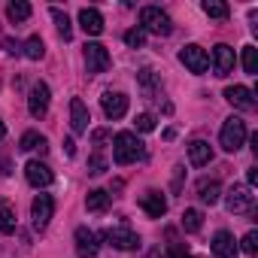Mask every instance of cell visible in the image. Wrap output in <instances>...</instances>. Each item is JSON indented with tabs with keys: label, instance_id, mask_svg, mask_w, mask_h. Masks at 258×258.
<instances>
[{
	"label": "cell",
	"instance_id": "obj_1",
	"mask_svg": "<svg viewBox=\"0 0 258 258\" xmlns=\"http://www.w3.org/2000/svg\"><path fill=\"white\" fill-rule=\"evenodd\" d=\"M140 158H143V143H140L137 134H131V131L115 134V140H112V161H115L118 167L134 164V161H140Z\"/></svg>",
	"mask_w": 258,
	"mask_h": 258
},
{
	"label": "cell",
	"instance_id": "obj_2",
	"mask_svg": "<svg viewBox=\"0 0 258 258\" xmlns=\"http://www.w3.org/2000/svg\"><path fill=\"white\" fill-rule=\"evenodd\" d=\"M140 28L146 34H158V37H170L173 34V22L167 13H161L158 7H143L140 10Z\"/></svg>",
	"mask_w": 258,
	"mask_h": 258
},
{
	"label": "cell",
	"instance_id": "obj_3",
	"mask_svg": "<svg viewBox=\"0 0 258 258\" xmlns=\"http://www.w3.org/2000/svg\"><path fill=\"white\" fill-rule=\"evenodd\" d=\"M219 143H222V149H225V152H237V149L246 143V121H243V118H237V115L225 118L222 134H219Z\"/></svg>",
	"mask_w": 258,
	"mask_h": 258
},
{
	"label": "cell",
	"instance_id": "obj_4",
	"mask_svg": "<svg viewBox=\"0 0 258 258\" xmlns=\"http://www.w3.org/2000/svg\"><path fill=\"white\" fill-rule=\"evenodd\" d=\"M52 213H55V201H52V195H37L34 204H31L34 228H37V231H46L49 222H52Z\"/></svg>",
	"mask_w": 258,
	"mask_h": 258
},
{
	"label": "cell",
	"instance_id": "obj_5",
	"mask_svg": "<svg viewBox=\"0 0 258 258\" xmlns=\"http://www.w3.org/2000/svg\"><path fill=\"white\" fill-rule=\"evenodd\" d=\"M225 204H228V210L231 213H252V207H255V195L249 191V185H234L231 191H228V198H225Z\"/></svg>",
	"mask_w": 258,
	"mask_h": 258
},
{
	"label": "cell",
	"instance_id": "obj_6",
	"mask_svg": "<svg viewBox=\"0 0 258 258\" xmlns=\"http://www.w3.org/2000/svg\"><path fill=\"white\" fill-rule=\"evenodd\" d=\"M106 240H109V246L124 249V252L140 246V234H137V231H131L127 225H115V228H109V231H106Z\"/></svg>",
	"mask_w": 258,
	"mask_h": 258
},
{
	"label": "cell",
	"instance_id": "obj_7",
	"mask_svg": "<svg viewBox=\"0 0 258 258\" xmlns=\"http://www.w3.org/2000/svg\"><path fill=\"white\" fill-rule=\"evenodd\" d=\"M85 70L88 73H103L109 70V52L100 43H85Z\"/></svg>",
	"mask_w": 258,
	"mask_h": 258
},
{
	"label": "cell",
	"instance_id": "obj_8",
	"mask_svg": "<svg viewBox=\"0 0 258 258\" xmlns=\"http://www.w3.org/2000/svg\"><path fill=\"white\" fill-rule=\"evenodd\" d=\"M179 61L191 70V73H207V67H210V55L201 49V46H182V52H179Z\"/></svg>",
	"mask_w": 258,
	"mask_h": 258
},
{
	"label": "cell",
	"instance_id": "obj_9",
	"mask_svg": "<svg viewBox=\"0 0 258 258\" xmlns=\"http://www.w3.org/2000/svg\"><path fill=\"white\" fill-rule=\"evenodd\" d=\"M100 106H103V115H106L109 121H115V118H121V115L127 112V94H121V91H106V94L100 97Z\"/></svg>",
	"mask_w": 258,
	"mask_h": 258
},
{
	"label": "cell",
	"instance_id": "obj_10",
	"mask_svg": "<svg viewBox=\"0 0 258 258\" xmlns=\"http://www.w3.org/2000/svg\"><path fill=\"white\" fill-rule=\"evenodd\" d=\"M28 109H31V115H34V118H43V115L49 112V85H46V82H37V85L31 88Z\"/></svg>",
	"mask_w": 258,
	"mask_h": 258
},
{
	"label": "cell",
	"instance_id": "obj_11",
	"mask_svg": "<svg viewBox=\"0 0 258 258\" xmlns=\"http://www.w3.org/2000/svg\"><path fill=\"white\" fill-rule=\"evenodd\" d=\"M76 255L79 258H94L100 252V243H97V234L88 231V228H76Z\"/></svg>",
	"mask_w": 258,
	"mask_h": 258
},
{
	"label": "cell",
	"instance_id": "obj_12",
	"mask_svg": "<svg viewBox=\"0 0 258 258\" xmlns=\"http://www.w3.org/2000/svg\"><path fill=\"white\" fill-rule=\"evenodd\" d=\"M213 258H237L240 255V249H237V240L228 234V231H219L216 237H213Z\"/></svg>",
	"mask_w": 258,
	"mask_h": 258
},
{
	"label": "cell",
	"instance_id": "obj_13",
	"mask_svg": "<svg viewBox=\"0 0 258 258\" xmlns=\"http://www.w3.org/2000/svg\"><path fill=\"white\" fill-rule=\"evenodd\" d=\"M225 100L237 109H255V97L246 85H228L225 88Z\"/></svg>",
	"mask_w": 258,
	"mask_h": 258
},
{
	"label": "cell",
	"instance_id": "obj_14",
	"mask_svg": "<svg viewBox=\"0 0 258 258\" xmlns=\"http://www.w3.org/2000/svg\"><path fill=\"white\" fill-rule=\"evenodd\" d=\"M25 176H28V182L37 185V188H46V185H52V179H55V173H52L43 161H28Z\"/></svg>",
	"mask_w": 258,
	"mask_h": 258
},
{
	"label": "cell",
	"instance_id": "obj_15",
	"mask_svg": "<svg viewBox=\"0 0 258 258\" xmlns=\"http://www.w3.org/2000/svg\"><path fill=\"white\" fill-rule=\"evenodd\" d=\"M140 207H143L146 216H152V219H161V216L167 213V201H164V195L155 191V188H149V191L140 198Z\"/></svg>",
	"mask_w": 258,
	"mask_h": 258
},
{
	"label": "cell",
	"instance_id": "obj_16",
	"mask_svg": "<svg viewBox=\"0 0 258 258\" xmlns=\"http://www.w3.org/2000/svg\"><path fill=\"white\" fill-rule=\"evenodd\" d=\"M88 121H91L88 106H85L79 97H73V100H70V124H73V131H76V134H85V131H88Z\"/></svg>",
	"mask_w": 258,
	"mask_h": 258
},
{
	"label": "cell",
	"instance_id": "obj_17",
	"mask_svg": "<svg viewBox=\"0 0 258 258\" xmlns=\"http://www.w3.org/2000/svg\"><path fill=\"white\" fill-rule=\"evenodd\" d=\"M213 61H216V76H228L234 70V49L225 46V43H219L213 49Z\"/></svg>",
	"mask_w": 258,
	"mask_h": 258
},
{
	"label": "cell",
	"instance_id": "obj_18",
	"mask_svg": "<svg viewBox=\"0 0 258 258\" xmlns=\"http://www.w3.org/2000/svg\"><path fill=\"white\" fill-rule=\"evenodd\" d=\"M79 28H82L88 37H97V34H103V16H100L97 10H82V13H79Z\"/></svg>",
	"mask_w": 258,
	"mask_h": 258
},
{
	"label": "cell",
	"instance_id": "obj_19",
	"mask_svg": "<svg viewBox=\"0 0 258 258\" xmlns=\"http://www.w3.org/2000/svg\"><path fill=\"white\" fill-rule=\"evenodd\" d=\"M210 158H213V149H210V143H207V140H195V143L188 146V161H191L195 167L210 164Z\"/></svg>",
	"mask_w": 258,
	"mask_h": 258
},
{
	"label": "cell",
	"instance_id": "obj_20",
	"mask_svg": "<svg viewBox=\"0 0 258 258\" xmlns=\"http://www.w3.org/2000/svg\"><path fill=\"white\" fill-rule=\"evenodd\" d=\"M198 198L213 207V204H219V198H222V185H219L216 179H201V182H198Z\"/></svg>",
	"mask_w": 258,
	"mask_h": 258
},
{
	"label": "cell",
	"instance_id": "obj_21",
	"mask_svg": "<svg viewBox=\"0 0 258 258\" xmlns=\"http://www.w3.org/2000/svg\"><path fill=\"white\" fill-rule=\"evenodd\" d=\"M109 204H112V195L103 191V188H94V191H88V198H85V207H88L91 213H106Z\"/></svg>",
	"mask_w": 258,
	"mask_h": 258
},
{
	"label": "cell",
	"instance_id": "obj_22",
	"mask_svg": "<svg viewBox=\"0 0 258 258\" xmlns=\"http://www.w3.org/2000/svg\"><path fill=\"white\" fill-rule=\"evenodd\" d=\"M19 149H22V152H34V149L46 152V149H49V143H46V137H43V134H37V131H28V134H22V140H19Z\"/></svg>",
	"mask_w": 258,
	"mask_h": 258
},
{
	"label": "cell",
	"instance_id": "obj_23",
	"mask_svg": "<svg viewBox=\"0 0 258 258\" xmlns=\"http://www.w3.org/2000/svg\"><path fill=\"white\" fill-rule=\"evenodd\" d=\"M0 234H16V210L10 201H0Z\"/></svg>",
	"mask_w": 258,
	"mask_h": 258
},
{
	"label": "cell",
	"instance_id": "obj_24",
	"mask_svg": "<svg viewBox=\"0 0 258 258\" xmlns=\"http://www.w3.org/2000/svg\"><path fill=\"white\" fill-rule=\"evenodd\" d=\"M7 16H10V22H28L31 19V4H25V0H13V4L7 7Z\"/></svg>",
	"mask_w": 258,
	"mask_h": 258
},
{
	"label": "cell",
	"instance_id": "obj_25",
	"mask_svg": "<svg viewBox=\"0 0 258 258\" xmlns=\"http://www.w3.org/2000/svg\"><path fill=\"white\" fill-rule=\"evenodd\" d=\"M52 19H55V28H58V34H61L64 40H70V37H73V25H70L67 13H61V10L55 7V10H52Z\"/></svg>",
	"mask_w": 258,
	"mask_h": 258
},
{
	"label": "cell",
	"instance_id": "obj_26",
	"mask_svg": "<svg viewBox=\"0 0 258 258\" xmlns=\"http://www.w3.org/2000/svg\"><path fill=\"white\" fill-rule=\"evenodd\" d=\"M201 225H204L201 210H185V213H182V228H185L188 234H198V231H201Z\"/></svg>",
	"mask_w": 258,
	"mask_h": 258
},
{
	"label": "cell",
	"instance_id": "obj_27",
	"mask_svg": "<svg viewBox=\"0 0 258 258\" xmlns=\"http://www.w3.org/2000/svg\"><path fill=\"white\" fill-rule=\"evenodd\" d=\"M46 55V46H43V40L40 37H31L28 43H25V58H31V61H40Z\"/></svg>",
	"mask_w": 258,
	"mask_h": 258
},
{
	"label": "cell",
	"instance_id": "obj_28",
	"mask_svg": "<svg viewBox=\"0 0 258 258\" xmlns=\"http://www.w3.org/2000/svg\"><path fill=\"white\" fill-rule=\"evenodd\" d=\"M243 70H246L249 76L258 73V49H255V46H246V49H243Z\"/></svg>",
	"mask_w": 258,
	"mask_h": 258
},
{
	"label": "cell",
	"instance_id": "obj_29",
	"mask_svg": "<svg viewBox=\"0 0 258 258\" xmlns=\"http://www.w3.org/2000/svg\"><path fill=\"white\" fill-rule=\"evenodd\" d=\"M204 13L210 19H228V7L219 4V0H204Z\"/></svg>",
	"mask_w": 258,
	"mask_h": 258
},
{
	"label": "cell",
	"instance_id": "obj_30",
	"mask_svg": "<svg viewBox=\"0 0 258 258\" xmlns=\"http://www.w3.org/2000/svg\"><path fill=\"white\" fill-rule=\"evenodd\" d=\"M106 170V158H103V149H94V155H91V161H88V173L91 176H100Z\"/></svg>",
	"mask_w": 258,
	"mask_h": 258
},
{
	"label": "cell",
	"instance_id": "obj_31",
	"mask_svg": "<svg viewBox=\"0 0 258 258\" xmlns=\"http://www.w3.org/2000/svg\"><path fill=\"white\" fill-rule=\"evenodd\" d=\"M124 43L131 46V49H143V43H146V31L143 28H131L124 34Z\"/></svg>",
	"mask_w": 258,
	"mask_h": 258
},
{
	"label": "cell",
	"instance_id": "obj_32",
	"mask_svg": "<svg viewBox=\"0 0 258 258\" xmlns=\"http://www.w3.org/2000/svg\"><path fill=\"white\" fill-rule=\"evenodd\" d=\"M134 124H137V131L149 134V131H155V115H149V112H140V115L134 118Z\"/></svg>",
	"mask_w": 258,
	"mask_h": 258
},
{
	"label": "cell",
	"instance_id": "obj_33",
	"mask_svg": "<svg viewBox=\"0 0 258 258\" xmlns=\"http://www.w3.org/2000/svg\"><path fill=\"white\" fill-rule=\"evenodd\" d=\"M237 249H243L246 255H255V249H258V234H255V231H249V234L240 240V246H237Z\"/></svg>",
	"mask_w": 258,
	"mask_h": 258
},
{
	"label": "cell",
	"instance_id": "obj_34",
	"mask_svg": "<svg viewBox=\"0 0 258 258\" xmlns=\"http://www.w3.org/2000/svg\"><path fill=\"white\" fill-rule=\"evenodd\" d=\"M246 179H249V185H255V182H258V167H252V170L246 173Z\"/></svg>",
	"mask_w": 258,
	"mask_h": 258
},
{
	"label": "cell",
	"instance_id": "obj_35",
	"mask_svg": "<svg viewBox=\"0 0 258 258\" xmlns=\"http://www.w3.org/2000/svg\"><path fill=\"white\" fill-rule=\"evenodd\" d=\"M10 173V161L7 158H0V176H7Z\"/></svg>",
	"mask_w": 258,
	"mask_h": 258
},
{
	"label": "cell",
	"instance_id": "obj_36",
	"mask_svg": "<svg viewBox=\"0 0 258 258\" xmlns=\"http://www.w3.org/2000/svg\"><path fill=\"white\" fill-rule=\"evenodd\" d=\"M4 137H7V124H4V121H0V140H4Z\"/></svg>",
	"mask_w": 258,
	"mask_h": 258
},
{
	"label": "cell",
	"instance_id": "obj_37",
	"mask_svg": "<svg viewBox=\"0 0 258 258\" xmlns=\"http://www.w3.org/2000/svg\"><path fill=\"white\" fill-rule=\"evenodd\" d=\"M176 258H195V255H188V252H179V255H176Z\"/></svg>",
	"mask_w": 258,
	"mask_h": 258
}]
</instances>
